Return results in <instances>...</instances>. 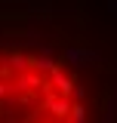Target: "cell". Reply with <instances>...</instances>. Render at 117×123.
<instances>
[{
    "label": "cell",
    "instance_id": "cell-1",
    "mask_svg": "<svg viewBox=\"0 0 117 123\" xmlns=\"http://www.w3.org/2000/svg\"><path fill=\"white\" fill-rule=\"evenodd\" d=\"M0 123H89L83 74L56 49L0 40Z\"/></svg>",
    "mask_w": 117,
    "mask_h": 123
}]
</instances>
